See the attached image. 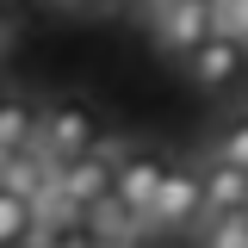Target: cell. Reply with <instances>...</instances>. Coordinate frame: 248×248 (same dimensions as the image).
<instances>
[{
    "label": "cell",
    "instance_id": "cell-1",
    "mask_svg": "<svg viewBox=\"0 0 248 248\" xmlns=\"http://www.w3.org/2000/svg\"><path fill=\"white\" fill-rule=\"evenodd\" d=\"M143 19H149L161 56L186 62V50H199V44L211 37V0H149Z\"/></svg>",
    "mask_w": 248,
    "mask_h": 248
},
{
    "label": "cell",
    "instance_id": "cell-6",
    "mask_svg": "<svg viewBox=\"0 0 248 248\" xmlns=\"http://www.w3.org/2000/svg\"><path fill=\"white\" fill-rule=\"evenodd\" d=\"M161 174H168L161 155H143V149H124V143H118V192H124V205L137 211V223L149 217L155 192H161Z\"/></svg>",
    "mask_w": 248,
    "mask_h": 248
},
{
    "label": "cell",
    "instance_id": "cell-8",
    "mask_svg": "<svg viewBox=\"0 0 248 248\" xmlns=\"http://www.w3.org/2000/svg\"><path fill=\"white\" fill-rule=\"evenodd\" d=\"M31 130H37V112H31L25 99H0V168L31 143Z\"/></svg>",
    "mask_w": 248,
    "mask_h": 248
},
{
    "label": "cell",
    "instance_id": "cell-14",
    "mask_svg": "<svg viewBox=\"0 0 248 248\" xmlns=\"http://www.w3.org/2000/svg\"><path fill=\"white\" fill-rule=\"evenodd\" d=\"M6 44H13V13H0V56H6Z\"/></svg>",
    "mask_w": 248,
    "mask_h": 248
},
{
    "label": "cell",
    "instance_id": "cell-10",
    "mask_svg": "<svg viewBox=\"0 0 248 248\" xmlns=\"http://www.w3.org/2000/svg\"><path fill=\"white\" fill-rule=\"evenodd\" d=\"M31 230H37V217H31V199H25V192H6V186H0V248L25 242Z\"/></svg>",
    "mask_w": 248,
    "mask_h": 248
},
{
    "label": "cell",
    "instance_id": "cell-4",
    "mask_svg": "<svg viewBox=\"0 0 248 248\" xmlns=\"http://www.w3.org/2000/svg\"><path fill=\"white\" fill-rule=\"evenodd\" d=\"M242 62H248V44L211 31L199 50H186V75H192V87H199V93H217V87H230V81L242 75Z\"/></svg>",
    "mask_w": 248,
    "mask_h": 248
},
{
    "label": "cell",
    "instance_id": "cell-2",
    "mask_svg": "<svg viewBox=\"0 0 248 248\" xmlns=\"http://www.w3.org/2000/svg\"><path fill=\"white\" fill-rule=\"evenodd\" d=\"M112 186H118V143L68 155V161H62V205H68V223L87 217V205H99Z\"/></svg>",
    "mask_w": 248,
    "mask_h": 248
},
{
    "label": "cell",
    "instance_id": "cell-9",
    "mask_svg": "<svg viewBox=\"0 0 248 248\" xmlns=\"http://www.w3.org/2000/svg\"><path fill=\"white\" fill-rule=\"evenodd\" d=\"M199 248H248V211H205Z\"/></svg>",
    "mask_w": 248,
    "mask_h": 248
},
{
    "label": "cell",
    "instance_id": "cell-11",
    "mask_svg": "<svg viewBox=\"0 0 248 248\" xmlns=\"http://www.w3.org/2000/svg\"><path fill=\"white\" fill-rule=\"evenodd\" d=\"M211 31L248 44V0H211Z\"/></svg>",
    "mask_w": 248,
    "mask_h": 248
},
{
    "label": "cell",
    "instance_id": "cell-5",
    "mask_svg": "<svg viewBox=\"0 0 248 248\" xmlns=\"http://www.w3.org/2000/svg\"><path fill=\"white\" fill-rule=\"evenodd\" d=\"M37 130H44V143H50L62 161L99 143V124H93V112L81 106V99H62V106H50V112L37 118Z\"/></svg>",
    "mask_w": 248,
    "mask_h": 248
},
{
    "label": "cell",
    "instance_id": "cell-13",
    "mask_svg": "<svg viewBox=\"0 0 248 248\" xmlns=\"http://www.w3.org/2000/svg\"><path fill=\"white\" fill-rule=\"evenodd\" d=\"M99 248H143L137 236H99Z\"/></svg>",
    "mask_w": 248,
    "mask_h": 248
},
{
    "label": "cell",
    "instance_id": "cell-16",
    "mask_svg": "<svg viewBox=\"0 0 248 248\" xmlns=\"http://www.w3.org/2000/svg\"><path fill=\"white\" fill-rule=\"evenodd\" d=\"M56 6H68V13H87V6H106V0H56Z\"/></svg>",
    "mask_w": 248,
    "mask_h": 248
},
{
    "label": "cell",
    "instance_id": "cell-3",
    "mask_svg": "<svg viewBox=\"0 0 248 248\" xmlns=\"http://www.w3.org/2000/svg\"><path fill=\"white\" fill-rule=\"evenodd\" d=\"M199 217H205V174L199 168H168L149 217H143V230H186Z\"/></svg>",
    "mask_w": 248,
    "mask_h": 248
},
{
    "label": "cell",
    "instance_id": "cell-15",
    "mask_svg": "<svg viewBox=\"0 0 248 248\" xmlns=\"http://www.w3.org/2000/svg\"><path fill=\"white\" fill-rule=\"evenodd\" d=\"M106 6H112V13H143L149 0H106Z\"/></svg>",
    "mask_w": 248,
    "mask_h": 248
},
{
    "label": "cell",
    "instance_id": "cell-7",
    "mask_svg": "<svg viewBox=\"0 0 248 248\" xmlns=\"http://www.w3.org/2000/svg\"><path fill=\"white\" fill-rule=\"evenodd\" d=\"M205 211H248V168L223 155L205 161Z\"/></svg>",
    "mask_w": 248,
    "mask_h": 248
},
{
    "label": "cell",
    "instance_id": "cell-12",
    "mask_svg": "<svg viewBox=\"0 0 248 248\" xmlns=\"http://www.w3.org/2000/svg\"><path fill=\"white\" fill-rule=\"evenodd\" d=\"M211 155H223V161H236V168H248V112H242V118H230L223 130H217Z\"/></svg>",
    "mask_w": 248,
    "mask_h": 248
}]
</instances>
